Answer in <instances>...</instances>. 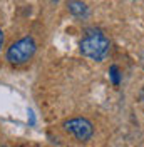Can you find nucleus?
Segmentation results:
<instances>
[{"label":"nucleus","mask_w":144,"mask_h":147,"mask_svg":"<svg viewBox=\"0 0 144 147\" xmlns=\"http://www.w3.org/2000/svg\"><path fill=\"white\" fill-rule=\"evenodd\" d=\"M79 49H81V54L86 55L87 59L101 62L107 57L111 42L102 30H89L86 37L81 40Z\"/></svg>","instance_id":"f257e3e1"},{"label":"nucleus","mask_w":144,"mask_h":147,"mask_svg":"<svg viewBox=\"0 0 144 147\" xmlns=\"http://www.w3.org/2000/svg\"><path fill=\"white\" fill-rule=\"evenodd\" d=\"M37 50V44L34 37H24L17 42H14L7 50V60L14 65L27 64L29 60L34 57Z\"/></svg>","instance_id":"f03ea898"},{"label":"nucleus","mask_w":144,"mask_h":147,"mask_svg":"<svg viewBox=\"0 0 144 147\" xmlns=\"http://www.w3.org/2000/svg\"><path fill=\"white\" fill-rule=\"evenodd\" d=\"M64 130L72 134L79 142H87L94 134V125L90 120L84 119V117H75V119L64 122Z\"/></svg>","instance_id":"7ed1b4c3"},{"label":"nucleus","mask_w":144,"mask_h":147,"mask_svg":"<svg viewBox=\"0 0 144 147\" xmlns=\"http://www.w3.org/2000/svg\"><path fill=\"white\" fill-rule=\"evenodd\" d=\"M67 9L75 17H87V13H89L86 3L81 0H67Z\"/></svg>","instance_id":"20e7f679"},{"label":"nucleus","mask_w":144,"mask_h":147,"mask_svg":"<svg viewBox=\"0 0 144 147\" xmlns=\"http://www.w3.org/2000/svg\"><path fill=\"white\" fill-rule=\"evenodd\" d=\"M109 74H111L112 84H114V85H119V82H121V75H119V69H117V65H112L111 70H109Z\"/></svg>","instance_id":"39448f33"},{"label":"nucleus","mask_w":144,"mask_h":147,"mask_svg":"<svg viewBox=\"0 0 144 147\" xmlns=\"http://www.w3.org/2000/svg\"><path fill=\"white\" fill-rule=\"evenodd\" d=\"M2 45H3V34H2V30H0V50H2Z\"/></svg>","instance_id":"423d86ee"},{"label":"nucleus","mask_w":144,"mask_h":147,"mask_svg":"<svg viewBox=\"0 0 144 147\" xmlns=\"http://www.w3.org/2000/svg\"><path fill=\"white\" fill-rule=\"evenodd\" d=\"M143 67H144V59H143Z\"/></svg>","instance_id":"0eeeda50"},{"label":"nucleus","mask_w":144,"mask_h":147,"mask_svg":"<svg viewBox=\"0 0 144 147\" xmlns=\"http://www.w3.org/2000/svg\"><path fill=\"white\" fill-rule=\"evenodd\" d=\"M52 2H57V0H52Z\"/></svg>","instance_id":"6e6552de"}]
</instances>
